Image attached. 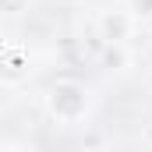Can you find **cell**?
Here are the masks:
<instances>
[{
    "mask_svg": "<svg viewBox=\"0 0 152 152\" xmlns=\"http://www.w3.org/2000/svg\"><path fill=\"white\" fill-rule=\"evenodd\" d=\"M50 113L57 120H78L85 113V88L75 81H60L50 88Z\"/></svg>",
    "mask_w": 152,
    "mask_h": 152,
    "instance_id": "cell-1",
    "label": "cell"
},
{
    "mask_svg": "<svg viewBox=\"0 0 152 152\" xmlns=\"http://www.w3.org/2000/svg\"><path fill=\"white\" fill-rule=\"evenodd\" d=\"M131 32V18L127 14H120V11H106L103 18H99V36L106 39V42H124Z\"/></svg>",
    "mask_w": 152,
    "mask_h": 152,
    "instance_id": "cell-2",
    "label": "cell"
},
{
    "mask_svg": "<svg viewBox=\"0 0 152 152\" xmlns=\"http://www.w3.org/2000/svg\"><path fill=\"white\" fill-rule=\"evenodd\" d=\"M28 7V0H0V14H21Z\"/></svg>",
    "mask_w": 152,
    "mask_h": 152,
    "instance_id": "cell-3",
    "label": "cell"
},
{
    "mask_svg": "<svg viewBox=\"0 0 152 152\" xmlns=\"http://www.w3.org/2000/svg\"><path fill=\"white\" fill-rule=\"evenodd\" d=\"M134 7H138V11H149V14H152V0H134Z\"/></svg>",
    "mask_w": 152,
    "mask_h": 152,
    "instance_id": "cell-4",
    "label": "cell"
}]
</instances>
